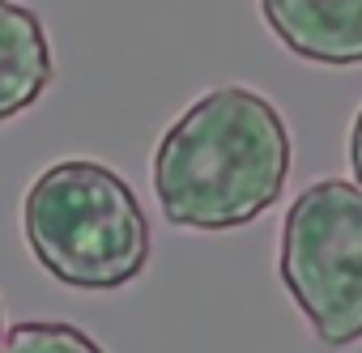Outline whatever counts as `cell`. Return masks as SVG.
<instances>
[{"instance_id": "1", "label": "cell", "mask_w": 362, "mask_h": 353, "mask_svg": "<svg viewBox=\"0 0 362 353\" xmlns=\"http://www.w3.org/2000/svg\"><path fill=\"white\" fill-rule=\"evenodd\" d=\"M290 162L294 145L281 111L247 85H218L153 149L158 209L184 230H239L286 192Z\"/></svg>"}, {"instance_id": "2", "label": "cell", "mask_w": 362, "mask_h": 353, "mask_svg": "<svg viewBox=\"0 0 362 353\" xmlns=\"http://www.w3.org/2000/svg\"><path fill=\"white\" fill-rule=\"evenodd\" d=\"M22 226L43 273L69 289L107 294L149 264V222L136 192L94 157L47 166L26 192Z\"/></svg>"}, {"instance_id": "3", "label": "cell", "mask_w": 362, "mask_h": 353, "mask_svg": "<svg viewBox=\"0 0 362 353\" xmlns=\"http://www.w3.org/2000/svg\"><path fill=\"white\" fill-rule=\"evenodd\" d=\"M277 273L311 332L328 345L362 340V188L311 184L281 222Z\"/></svg>"}, {"instance_id": "4", "label": "cell", "mask_w": 362, "mask_h": 353, "mask_svg": "<svg viewBox=\"0 0 362 353\" xmlns=\"http://www.w3.org/2000/svg\"><path fill=\"white\" fill-rule=\"evenodd\" d=\"M269 30L303 60L362 64V0H260Z\"/></svg>"}, {"instance_id": "5", "label": "cell", "mask_w": 362, "mask_h": 353, "mask_svg": "<svg viewBox=\"0 0 362 353\" xmlns=\"http://www.w3.org/2000/svg\"><path fill=\"white\" fill-rule=\"evenodd\" d=\"M56 64L39 13L18 0H0V124L30 111L52 90Z\"/></svg>"}, {"instance_id": "6", "label": "cell", "mask_w": 362, "mask_h": 353, "mask_svg": "<svg viewBox=\"0 0 362 353\" xmlns=\"http://www.w3.org/2000/svg\"><path fill=\"white\" fill-rule=\"evenodd\" d=\"M0 353H103V345L73 323L26 319L0 336Z\"/></svg>"}, {"instance_id": "7", "label": "cell", "mask_w": 362, "mask_h": 353, "mask_svg": "<svg viewBox=\"0 0 362 353\" xmlns=\"http://www.w3.org/2000/svg\"><path fill=\"white\" fill-rule=\"evenodd\" d=\"M349 170H354V184L362 188V107H358L354 128H349Z\"/></svg>"}]
</instances>
